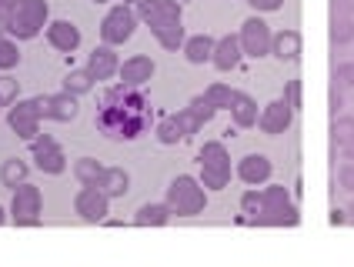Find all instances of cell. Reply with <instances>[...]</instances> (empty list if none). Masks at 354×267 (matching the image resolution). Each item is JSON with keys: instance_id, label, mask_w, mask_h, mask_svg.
Instances as JSON below:
<instances>
[{"instance_id": "cell-1", "label": "cell", "mask_w": 354, "mask_h": 267, "mask_svg": "<svg viewBox=\"0 0 354 267\" xmlns=\"http://www.w3.org/2000/svg\"><path fill=\"white\" fill-rule=\"evenodd\" d=\"M97 107V131L111 140H138L151 127V117H154L151 100L138 87H127V84L104 91Z\"/></svg>"}, {"instance_id": "cell-2", "label": "cell", "mask_w": 354, "mask_h": 267, "mask_svg": "<svg viewBox=\"0 0 354 267\" xmlns=\"http://www.w3.org/2000/svg\"><path fill=\"white\" fill-rule=\"evenodd\" d=\"M138 7H140V17L151 24L154 37L167 50L184 47V27H180V10H177L174 0H140Z\"/></svg>"}, {"instance_id": "cell-3", "label": "cell", "mask_w": 354, "mask_h": 267, "mask_svg": "<svg viewBox=\"0 0 354 267\" xmlns=\"http://www.w3.org/2000/svg\"><path fill=\"white\" fill-rule=\"evenodd\" d=\"M204 201H207V194H204V184L194 181V177H187V174H180L171 181V187H167V208L171 214L177 217H194L204 210Z\"/></svg>"}, {"instance_id": "cell-4", "label": "cell", "mask_w": 354, "mask_h": 267, "mask_svg": "<svg viewBox=\"0 0 354 267\" xmlns=\"http://www.w3.org/2000/svg\"><path fill=\"white\" fill-rule=\"evenodd\" d=\"M44 20H47V0H14L10 3V20H7V34H14L20 40L37 37Z\"/></svg>"}, {"instance_id": "cell-5", "label": "cell", "mask_w": 354, "mask_h": 267, "mask_svg": "<svg viewBox=\"0 0 354 267\" xmlns=\"http://www.w3.org/2000/svg\"><path fill=\"white\" fill-rule=\"evenodd\" d=\"M231 181V157L224 151V144H204L201 147V184L204 191H224Z\"/></svg>"}, {"instance_id": "cell-6", "label": "cell", "mask_w": 354, "mask_h": 267, "mask_svg": "<svg viewBox=\"0 0 354 267\" xmlns=\"http://www.w3.org/2000/svg\"><path fill=\"white\" fill-rule=\"evenodd\" d=\"M261 201H264L261 224H297V208L284 187H268L261 194Z\"/></svg>"}, {"instance_id": "cell-7", "label": "cell", "mask_w": 354, "mask_h": 267, "mask_svg": "<svg viewBox=\"0 0 354 267\" xmlns=\"http://www.w3.org/2000/svg\"><path fill=\"white\" fill-rule=\"evenodd\" d=\"M134 30H138V17H134V10H131L127 3L114 7V10L104 17V24H100V37H104V44H111V47L131 40Z\"/></svg>"}, {"instance_id": "cell-8", "label": "cell", "mask_w": 354, "mask_h": 267, "mask_svg": "<svg viewBox=\"0 0 354 267\" xmlns=\"http://www.w3.org/2000/svg\"><path fill=\"white\" fill-rule=\"evenodd\" d=\"M10 217L20 228H34L40 224V191L34 184H17L14 187V204H10Z\"/></svg>"}, {"instance_id": "cell-9", "label": "cell", "mask_w": 354, "mask_h": 267, "mask_svg": "<svg viewBox=\"0 0 354 267\" xmlns=\"http://www.w3.org/2000/svg\"><path fill=\"white\" fill-rule=\"evenodd\" d=\"M241 50H244V57H268L271 54V30H268V24L261 17H251L244 20V27H241Z\"/></svg>"}, {"instance_id": "cell-10", "label": "cell", "mask_w": 354, "mask_h": 267, "mask_svg": "<svg viewBox=\"0 0 354 267\" xmlns=\"http://www.w3.org/2000/svg\"><path fill=\"white\" fill-rule=\"evenodd\" d=\"M107 208H111V197L100 191L97 184H84V191L74 197V210H77L84 221H91V224L107 221Z\"/></svg>"}, {"instance_id": "cell-11", "label": "cell", "mask_w": 354, "mask_h": 267, "mask_svg": "<svg viewBox=\"0 0 354 267\" xmlns=\"http://www.w3.org/2000/svg\"><path fill=\"white\" fill-rule=\"evenodd\" d=\"M7 120H10V127H14V134L17 137H24V140H34L40 134V107L37 100H17L14 107H10V114H7Z\"/></svg>"}, {"instance_id": "cell-12", "label": "cell", "mask_w": 354, "mask_h": 267, "mask_svg": "<svg viewBox=\"0 0 354 267\" xmlns=\"http://www.w3.org/2000/svg\"><path fill=\"white\" fill-rule=\"evenodd\" d=\"M40 107V117H50V120H60V124H67V120H74L77 117V94H54V97H34Z\"/></svg>"}, {"instance_id": "cell-13", "label": "cell", "mask_w": 354, "mask_h": 267, "mask_svg": "<svg viewBox=\"0 0 354 267\" xmlns=\"http://www.w3.org/2000/svg\"><path fill=\"white\" fill-rule=\"evenodd\" d=\"M291 120H295V111H291V104L281 97V100H274V104H268L264 111H261V117H257V127L264 134H284L288 127H291Z\"/></svg>"}, {"instance_id": "cell-14", "label": "cell", "mask_w": 354, "mask_h": 267, "mask_svg": "<svg viewBox=\"0 0 354 267\" xmlns=\"http://www.w3.org/2000/svg\"><path fill=\"white\" fill-rule=\"evenodd\" d=\"M47 40L60 54H74L80 47V30L71 20H54V24H47Z\"/></svg>"}, {"instance_id": "cell-15", "label": "cell", "mask_w": 354, "mask_h": 267, "mask_svg": "<svg viewBox=\"0 0 354 267\" xmlns=\"http://www.w3.org/2000/svg\"><path fill=\"white\" fill-rule=\"evenodd\" d=\"M118 71H120V60H118V54H114V47H111V44L94 47V54L87 57V74L94 77V80H111Z\"/></svg>"}, {"instance_id": "cell-16", "label": "cell", "mask_w": 354, "mask_h": 267, "mask_svg": "<svg viewBox=\"0 0 354 267\" xmlns=\"http://www.w3.org/2000/svg\"><path fill=\"white\" fill-rule=\"evenodd\" d=\"M237 177H241L244 184L257 187V184H264V181L271 177V160H268L264 154H248V157L237 164Z\"/></svg>"}, {"instance_id": "cell-17", "label": "cell", "mask_w": 354, "mask_h": 267, "mask_svg": "<svg viewBox=\"0 0 354 267\" xmlns=\"http://www.w3.org/2000/svg\"><path fill=\"white\" fill-rule=\"evenodd\" d=\"M241 57H244V50H241V37L227 34V37H221L214 44V57H211V64H214L217 71H234L237 64H241Z\"/></svg>"}, {"instance_id": "cell-18", "label": "cell", "mask_w": 354, "mask_h": 267, "mask_svg": "<svg viewBox=\"0 0 354 267\" xmlns=\"http://www.w3.org/2000/svg\"><path fill=\"white\" fill-rule=\"evenodd\" d=\"M120 84H127V87H144L151 77H154V60L151 57H131L120 64Z\"/></svg>"}, {"instance_id": "cell-19", "label": "cell", "mask_w": 354, "mask_h": 267, "mask_svg": "<svg viewBox=\"0 0 354 267\" xmlns=\"http://www.w3.org/2000/svg\"><path fill=\"white\" fill-rule=\"evenodd\" d=\"M271 54L277 60H284V64L297 60L301 57V34L297 30H281L277 37H271Z\"/></svg>"}, {"instance_id": "cell-20", "label": "cell", "mask_w": 354, "mask_h": 267, "mask_svg": "<svg viewBox=\"0 0 354 267\" xmlns=\"http://www.w3.org/2000/svg\"><path fill=\"white\" fill-rule=\"evenodd\" d=\"M214 37H207V34H197V37H187L184 40V57L191 60V64H211L214 57Z\"/></svg>"}, {"instance_id": "cell-21", "label": "cell", "mask_w": 354, "mask_h": 267, "mask_svg": "<svg viewBox=\"0 0 354 267\" xmlns=\"http://www.w3.org/2000/svg\"><path fill=\"white\" fill-rule=\"evenodd\" d=\"M171 221V208L167 204H140L134 214V224L138 228H164Z\"/></svg>"}, {"instance_id": "cell-22", "label": "cell", "mask_w": 354, "mask_h": 267, "mask_svg": "<svg viewBox=\"0 0 354 267\" xmlns=\"http://www.w3.org/2000/svg\"><path fill=\"white\" fill-rule=\"evenodd\" d=\"M97 187L107 194V197H124V194L131 191V174L120 171V167H107Z\"/></svg>"}, {"instance_id": "cell-23", "label": "cell", "mask_w": 354, "mask_h": 267, "mask_svg": "<svg viewBox=\"0 0 354 267\" xmlns=\"http://www.w3.org/2000/svg\"><path fill=\"white\" fill-rule=\"evenodd\" d=\"M231 117H234L237 127H254L257 124V104L248 94H234V104H231Z\"/></svg>"}, {"instance_id": "cell-24", "label": "cell", "mask_w": 354, "mask_h": 267, "mask_svg": "<svg viewBox=\"0 0 354 267\" xmlns=\"http://www.w3.org/2000/svg\"><path fill=\"white\" fill-rule=\"evenodd\" d=\"M328 37H331V47H344V44H351L354 40V20L344 17V14H331Z\"/></svg>"}, {"instance_id": "cell-25", "label": "cell", "mask_w": 354, "mask_h": 267, "mask_svg": "<svg viewBox=\"0 0 354 267\" xmlns=\"http://www.w3.org/2000/svg\"><path fill=\"white\" fill-rule=\"evenodd\" d=\"M104 171H107V167H100L94 157H80V160H74V177H77L80 184H100Z\"/></svg>"}, {"instance_id": "cell-26", "label": "cell", "mask_w": 354, "mask_h": 267, "mask_svg": "<svg viewBox=\"0 0 354 267\" xmlns=\"http://www.w3.org/2000/svg\"><path fill=\"white\" fill-rule=\"evenodd\" d=\"M0 181H3V187H17L27 181V164L20 160V157H10V160H3V167H0Z\"/></svg>"}, {"instance_id": "cell-27", "label": "cell", "mask_w": 354, "mask_h": 267, "mask_svg": "<svg viewBox=\"0 0 354 267\" xmlns=\"http://www.w3.org/2000/svg\"><path fill=\"white\" fill-rule=\"evenodd\" d=\"M34 157H37V167H40L44 174H60L64 167H67V157H64V151H60V147H47V151H37Z\"/></svg>"}, {"instance_id": "cell-28", "label": "cell", "mask_w": 354, "mask_h": 267, "mask_svg": "<svg viewBox=\"0 0 354 267\" xmlns=\"http://www.w3.org/2000/svg\"><path fill=\"white\" fill-rule=\"evenodd\" d=\"M241 214H244V217H241V224H248V221H251V224H261V214H264V201H261V194L257 191L244 194V197H241Z\"/></svg>"}, {"instance_id": "cell-29", "label": "cell", "mask_w": 354, "mask_h": 267, "mask_svg": "<svg viewBox=\"0 0 354 267\" xmlns=\"http://www.w3.org/2000/svg\"><path fill=\"white\" fill-rule=\"evenodd\" d=\"M354 140V117H335V120H331V144H341V147H344V144H351Z\"/></svg>"}, {"instance_id": "cell-30", "label": "cell", "mask_w": 354, "mask_h": 267, "mask_svg": "<svg viewBox=\"0 0 354 267\" xmlns=\"http://www.w3.org/2000/svg\"><path fill=\"white\" fill-rule=\"evenodd\" d=\"M91 87H94V77L87 74V71H71V74L64 77V91H67V94H87V91H91Z\"/></svg>"}, {"instance_id": "cell-31", "label": "cell", "mask_w": 354, "mask_h": 267, "mask_svg": "<svg viewBox=\"0 0 354 267\" xmlns=\"http://www.w3.org/2000/svg\"><path fill=\"white\" fill-rule=\"evenodd\" d=\"M158 140L160 144H177V140H184V131H180V124H177V117H164L158 124Z\"/></svg>"}, {"instance_id": "cell-32", "label": "cell", "mask_w": 354, "mask_h": 267, "mask_svg": "<svg viewBox=\"0 0 354 267\" xmlns=\"http://www.w3.org/2000/svg\"><path fill=\"white\" fill-rule=\"evenodd\" d=\"M234 94H237V91L224 87V84H211V87L204 91V97H207V100L214 104L217 111H221V107H231V104H234Z\"/></svg>"}, {"instance_id": "cell-33", "label": "cell", "mask_w": 354, "mask_h": 267, "mask_svg": "<svg viewBox=\"0 0 354 267\" xmlns=\"http://www.w3.org/2000/svg\"><path fill=\"white\" fill-rule=\"evenodd\" d=\"M20 64V50L14 40L0 37V71H10V67H17Z\"/></svg>"}, {"instance_id": "cell-34", "label": "cell", "mask_w": 354, "mask_h": 267, "mask_svg": "<svg viewBox=\"0 0 354 267\" xmlns=\"http://www.w3.org/2000/svg\"><path fill=\"white\" fill-rule=\"evenodd\" d=\"M191 111H194V117L197 120H201V124H207V120H211V117H214V104H211V100H207V97L201 94V97H194V100H191Z\"/></svg>"}, {"instance_id": "cell-35", "label": "cell", "mask_w": 354, "mask_h": 267, "mask_svg": "<svg viewBox=\"0 0 354 267\" xmlns=\"http://www.w3.org/2000/svg\"><path fill=\"white\" fill-rule=\"evenodd\" d=\"M284 100L291 104V111H301V104H304V87H301V80H288Z\"/></svg>"}, {"instance_id": "cell-36", "label": "cell", "mask_w": 354, "mask_h": 267, "mask_svg": "<svg viewBox=\"0 0 354 267\" xmlns=\"http://www.w3.org/2000/svg\"><path fill=\"white\" fill-rule=\"evenodd\" d=\"M17 94H20L17 80H14L10 74H0V100H3V104H10V100H17Z\"/></svg>"}, {"instance_id": "cell-37", "label": "cell", "mask_w": 354, "mask_h": 267, "mask_svg": "<svg viewBox=\"0 0 354 267\" xmlns=\"http://www.w3.org/2000/svg\"><path fill=\"white\" fill-rule=\"evenodd\" d=\"M174 117H177V124H180V131H184V137H191V134L201 131V120L194 117L191 107H187V111H180V114H174Z\"/></svg>"}, {"instance_id": "cell-38", "label": "cell", "mask_w": 354, "mask_h": 267, "mask_svg": "<svg viewBox=\"0 0 354 267\" xmlns=\"http://www.w3.org/2000/svg\"><path fill=\"white\" fill-rule=\"evenodd\" d=\"M328 107H331V117H341V111H344V91H341V84H331Z\"/></svg>"}, {"instance_id": "cell-39", "label": "cell", "mask_w": 354, "mask_h": 267, "mask_svg": "<svg viewBox=\"0 0 354 267\" xmlns=\"http://www.w3.org/2000/svg\"><path fill=\"white\" fill-rule=\"evenodd\" d=\"M331 77H335V84H341V87H354V64H337Z\"/></svg>"}, {"instance_id": "cell-40", "label": "cell", "mask_w": 354, "mask_h": 267, "mask_svg": "<svg viewBox=\"0 0 354 267\" xmlns=\"http://www.w3.org/2000/svg\"><path fill=\"white\" fill-rule=\"evenodd\" d=\"M337 181H341V187H344V191H354V160H344V164H341Z\"/></svg>"}, {"instance_id": "cell-41", "label": "cell", "mask_w": 354, "mask_h": 267, "mask_svg": "<svg viewBox=\"0 0 354 267\" xmlns=\"http://www.w3.org/2000/svg\"><path fill=\"white\" fill-rule=\"evenodd\" d=\"M248 3L254 7L257 14H261V10L268 14V10H281V7H284V0H248Z\"/></svg>"}, {"instance_id": "cell-42", "label": "cell", "mask_w": 354, "mask_h": 267, "mask_svg": "<svg viewBox=\"0 0 354 267\" xmlns=\"http://www.w3.org/2000/svg\"><path fill=\"white\" fill-rule=\"evenodd\" d=\"M331 14H344V17H351L354 14V0H331Z\"/></svg>"}, {"instance_id": "cell-43", "label": "cell", "mask_w": 354, "mask_h": 267, "mask_svg": "<svg viewBox=\"0 0 354 267\" xmlns=\"http://www.w3.org/2000/svg\"><path fill=\"white\" fill-rule=\"evenodd\" d=\"M328 221H331V224H335V228H337V224H348V210H331V217H328Z\"/></svg>"}, {"instance_id": "cell-44", "label": "cell", "mask_w": 354, "mask_h": 267, "mask_svg": "<svg viewBox=\"0 0 354 267\" xmlns=\"http://www.w3.org/2000/svg\"><path fill=\"white\" fill-rule=\"evenodd\" d=\"M344 157H348V160H354V140H351V144H344Z\"/></svg>"}, {"instance_id": "cell-45", "label": "cell", "mask_w": 354, "mask_h": 267, "mask_svg": "<svg viewBox=\"0 0 354 267\" xmlns=\"http://www.w3.org/2000/svg\"><path fill=\"white\" fill-rule=\"evenodd\" d=\"M3 30H7V17L0 14V37H3Z\"/></svg>"}, {"instance_id": "cell-46", "label": "cell", "mask_w": 354, "mask_h": 267, "mask_svg": "<svg viewBox=\"0 0 354 267\" xmlns=\"http://www.w3.org/2000/svg\"><path fill=\"white\" fill-rule=\"evenodd\" d=\"M348 221H351V224H354V201H351V204H348Z\"/></svg>"}, {"instance_id": "cell-47", "label": "cell", "mask_w": 354, "mask_h": 267, "mask_svg": "<svg viewBox=\"0 0 354 267\" xmlns=\"http://www.w3.org/2000/svg\"><path fill=\"white\" fill-rule=\"evenodd\" d=\"M3 221H7V214H3V208H0V224H3Z\"/></svg>"}, {"instance_id": "cell-48", "label": "cell", "mask_w": 354, "mask_h": 267, "mask_svg": "<svg viewBox=\"0 0 354 267\" xmlns=\"http://www.w3.org/2000/svg\"><path fill=\"white\" fill-rule=\"evenodd\" d=\"M124 3H140V0H124Z\"/></svg>"}, {"instance_id": "cell-49", "label": "cell", "mask_w": 354, "mask_h": 267, "mask_svg": "<svg viewBox=\"0 0 354 267\" xmlns=\"http://www.w3.org/2000/svg\"><path fill=\"white\" fill-rule=\"evenodd\" d=\"M91 3H107V0H91Z\"/></svg>"}, {"instance_id": "cell-50", "label": "cell", "mask_w": 354, "mask_h": 267, "mask_svg": "<svg viewBox=\"0 0 354 267\" xmlns=\"http://www.w3.org/2000/svg\"><path fill=\"white\" fill-rule=\"evenodd\" d=\"M0 107H3V100H0Z\"/></svg>"}]
</instances>
